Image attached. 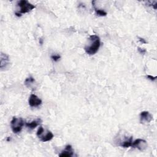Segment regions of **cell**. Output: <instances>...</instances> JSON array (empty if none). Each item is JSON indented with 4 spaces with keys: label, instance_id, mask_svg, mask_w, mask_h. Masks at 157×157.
Returning <instances> with one entry per match:
<instances>
[{
    "label": "cell",
    "instance_id": "52a82bcc",
    "mask_svg": "<svg viewBox=\"0 0 157 157\" xmlns=\"http://www.w3.org/2000/svg\"><path fill=\"white\" fill-rule=\"evenodd\" d=\"M152 119V116L147 111H143L140 114V121L141 123H150Z\"/></svg>",
    "mask_w": 157,
    "mask_h": 157
},
{
    "label": "cell",
    "instance_id": "6da1fadb",
    "mask_svg": "<svg viewBox=\"0 0 157 157\" xmlns=\"http://www.w3.org/2000/svg\"><path fill=\"white\" fill-rule=\"evenodd\" d=\"M90 45H87L85 47L84 49L86 53L88 55H94L98 51L100 45L101 41L100 38L97 35H91L89 37Z\"/></svg>",
    "mask_w": 157,
    "mask_h": 157
},
{
    "label": "cell",
    "instance_id": "ba28073f",
    "mask_svg": "<svg viewBox=\"0 0 157 157\" xmlns=\"http://www.w3.org/2000/svg\"><path fill=\"white\" fill-rule=\"evenodd\" d=\"M0 60H1V64H0V68L2 70L5 69L7 68L9 63V58L8 55L6 54L1 53V57H0Z\"/></svg>",
    "mask_w": 157,
    "mask_h": 157
},
{
    "label": "cell",
    "instance_id": "9a60e30c",
    "mask_svg": "<svg viewBox=\"0 0 157 157\" xmlns=\"http://www.w3.org/2000/svg\"><path fill=\"white\" fill-rule=\"evenodd\" d=\"M137 50L141 54H145L146 53V50L144 48H141L140 47H137Z\"/></svg>",
    "mask_w": 157,
    "mask_h": 157
},
{
    "label": "cell",
    "instance_id": "5bb4252c",
    "mask_svg": "<svg viewBox=\"0 0 157 157\" xmlns=\"http://www.w3.org/2000/svg\"><path fill=\"white\" fill-rule=\"evenodd\" d=\"M51 58H52V59L53 60L54 62H57V61H59V60H60V59L61 57H60V56L59 55H52V56L51 57Z\"/></svg>",
    "mask_w": 157,
    "mask_h": 157
},
{
    "label": "cell",
    "instance_id": "30bf717a",
    "mask_svg": "<svg viewBox=\"0 0 157 157\" xmlns=\"http://www.w3.org/2000/svg\"><path fill=\"white\" fill-rule=\"evenodd\" d=\"M35 84H36V81L31 76H30L29 77L27 78L25 81V85L28 88H31L34 90V88H36Z\"/></svg>",
    "mask_w": 157,
    "mask_h": 157
},
{
    "label": "cell",
    "instance_id": "8992f818",
    "mask_svg": "<svg viewBox=\"0 0 157 157\" xmlns=\"http://www.w3.org/2000/svg\"><path fill=\"white\" fill-rule=\"evenodd\" d=\"M29 105L31 107H38L42 104V100L39 99L36 95L31 94L28 100Z\"/></svg>",
    "mask_w": 157,
    "mask_h": 157
},
{
    "label": "cell",
    "instance_id": "8fae6325",
    "mask_svg": "<svg viewBox=\"0 0 157 157\" xmlns=\"http://www.w3.org/2000/svg\"><path fill=\"white\" fill-rule=\"evenodd\" d=\"M41 120L39 119L33 120L31 122H26L25 125L27 128L33 130V129H34L36 127H37L41 123Z\"/></svg>",
    "mask_w": 157,
    "mask_h": 157
},
{
    "label": "cell",
    "instance_id": "2e32d148",
    "mask_svg": "<svg viewBox=\"0 0 157 157\" xmlns=\"http://www.w3.org/2000/svg\"><path fill=\"white\" fill-rule=\"evenodd\" d=\"M147 77L148 79H150V80H152V81H154V80H155L156 79V76H155V77H153V76H150V75H148V76H147Z\"/></svg>",
    "mask_w": 157,
    "mask_h": 157
},
{
    "label": "cell",
    "instance_id": "7c38bea8",
    "mask_svg": "<svg viewBox=\"0 0 157 157\" xmlns=\"http://www.w3.org/2000/svg\"><path fill=\"white\" fill-rule=\"evenodd\" d=\"M133 142V137H128L127 139L121 142V143L120 144V146L124 147V148H128L130 147H131V144Z\"/></svg>",
    "mask_w": 157,
    "mask_h": 157
},
{
    "label": "cell",
    "instance_id": "7a4b0ae2",
    "mask_svg": "<svg viewBox=\"0 0 157 157\" xmlns=\"http://www.w3.org/2000/svg\"><path fill=\"white\" fill-rule=\"evenodd\" d=\"M24 123L25 122L22 119V118L21 117L17 118L16 117H13L12 120L11 122V127L13 133L16 134L20 133L22 131L23 127L25 125Z\"/></svg>",
    "mask_w": 157,
    "mask_h": 157
},
{
    "label": "cell",
    "instance_id": "5b68a950",
    "mask_svg": "<svg viewBox=\"0 0 157 157\" xmlns=\"http://www.w3.org/2000/svg\"><path fill=\"white\" fill-rule=\"evenodd\" d=\"M131 147L134 148H137L139 150L143 151L147 147V142L141 139H137L133 141L131 144Z\"/></svg>",
    "mask_w": 157,
    "mask_h": 157
},
{
    "label": "cell",
    "instance_id": "4fadbf2b",
    "mask_svg": "<svg viewBox=\"0 0 157 157\" xmlns=\"http://www.w3.org/2000/svg\"><path fill=\"white\" fill-rule=\"evenodd\" d=\"M95 12L96 15L99 16H101V17H104L107 16V12H106L104 11L101 10V9H97L96 8H95Z\"/></svg>",
    "mask_w": 157,
    "mask_h": 157
},
{
    "label": "cell",
    "instance_id": "e0dca14e",
    "mask_svg": "<svg viewBox=\"0 0 157 157\" xmlns=\"http://www.w3.org/2000/svg\"><path fill=\"white\" fill-rule=\"evenodd\" d=\"M139 41L141 42H142V44H147V41L144 39H143L142 37H139Z\"/></svg>",
    "mask_w": 157,
    "mask_h": 157
},
{
    "label": "cell",
    "instance_id": "277c9868",
    "mask_svg": "<svg viewBox=\"0 0 157 157\" xmlns=\"http://www.w3.org/2000/svg\"><path fill=\"white\" fill-rule=\"evenodd\" d=\"M17 5L20 8V11L19 13L20 14L28 13L35 8L34 5L30 3L27 0H21L17 3Z\"/></svg>",
    "mask_w": 157,
    "mask_h": 157
},
{
    "label": "cell",
    "instance_id": "3957f363",
    "mask_svg": "<svg viewBox=\"0 0 157 157\" xmlns=\"http://www.w3.org/2000/svg\"><path fill=\"white\" fill-rule=\"evenodd\" d=\"M37 136L42 142H47L51 141L54 137V134L51 131L48 130H45L44 128L40 127L37 131Z\"/></svg>",
    "mask_w": 157,
    "mask_h": 157
},
{
    "label": "cell",
    "instance_id": "9c48e42d",
    "mask_svg": "<svg viewBox=\"0 0 157 157\" xmlns=\"http://www.w3.org/2000/svg\"><path fill=\"white\" fill-rule=\"evenodd\" d=\"M73 155V150L72 148V146L70 145H68L66 146L65 149L62 152V153L59 155L61 157H71Z\"/></svg>",
    "mask_w": 157,
    "mask_h": 157
}]
</instances>
